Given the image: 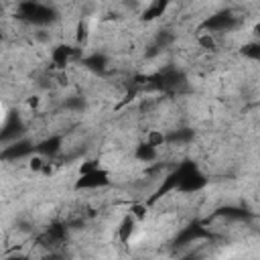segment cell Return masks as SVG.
I'll list each match as a JSON object with an SVG mask.
<instances>
[{
	"mask_svg": "<svg viewBox=\"0 0 260 260\" xmlns=\"http://www.w3.org/2000/svg\"><path fill=\"white\" fill-rule=\"evenodd\" d=\"M134 156H136V160H140V162H152V160L158 158V148H156V146H150V144H146V142H140V144L136 146V150H134Z\"/></svg>",
	"mask_w": 260,
	"mask_h": 260,
	"instance_id": "cell-4",
	"label": "cell"
},
{
	"mask_svg": "<svg viewBox=\"0 0 260 260\" xmlns=\"http://www.w3.org/2000/svg\"><path fill=\"white\" fill-rule=\"evenodd\" d=\"M165 140H167V136H165V132L162 130H148L146 132V136H144V142L146 144H150V146H162L165 144Z\"/></svg>",
	"mask_w": 260,
	"mask_h": 260,
	"instance_id": "cell-9",
	"label": "cell"
},
{
	"mask_svg": "<svg viewBox=\"0 0 260 260\" xmlns=\"http://www.w3.org/2000/svg\"><path fill=\"white\" fill-rule=\"evenodd\" d=\"M98 167H100V162H98L95 158H87V160H83V162L79 165L77 173L83 175V173H89V171H93V169H98Z\"/></svg>",
	"mask_w": 260,
	"mask_h": 260,
	"instance_id": "cell-11",
	"label": "cell"
},
{
	"mask_svg": "<svg viewBox=\"0 0 260 260\" xmlns=\"http://www.w3.org/2000/svg\"><path fill=\"white\" fill-rule=\"evenodd\" d=\"M0 41H2V30H0Z\"/></svg>",
	"mask_w": 260,
	"mask_h": 260,
	"instance_id": "cell-14",
	"label": "cell"
},
{
	"mask_svg": "<svg viewBox=\"0 0 260 260\" xmlns=\"http://www.w3.org/2000/svg\"><path fill=\"white\" fill-rule=\"evenodd\" d=\"M128 213H130L138 223H140V221H146V217H148V205H146V203H140V201L130 203Z\"/></svg>",
	"mask_w": 260,
	"mask_h": 260,
	"instance_id": "cell-7",
	"label": "cell"
},
{
	"mask_svg": "<svg viewBox=\"0 0 260 260\" xmlns=\"http://www.w3.org/2000/svg\"><path fill=\"white\" fill-rule=\"evenodd\" d=\"M71 57H73V49H71L69 45H59V47H55V49L51 51V61H53V65H57V67H65Z\"/></svg>",
	"mask_w": 260,
	"mask_h": 260,
	"instance_id": "cell-3",
	"label": "cell"
},
{
	"mask_svg": "<svg viewBox=\"0 0 260 260\" xmlns=\"http://www.w3.org/2000/svg\"><path fill=\"white\" fill-rule=\"evenodd\" d=\"M110 181H112V179H110V173H108L106 169L98 167V169H93V171H89V173L79 175L73 187H75V189H100V187L110 185Z\"/></svg>",
	"mask_w": 260,
	"mask_h": 260,
	"instance_id": "cell-1",
	"label": "cell"
},
{
	"mask_svg": "<svg viewBox=\"0 0 260 260\" xmlns=\"http://www.w3.org/2000/svg\"><path fill=\"white\" fill-rule=\"evenodd\" d=\"M167 4H169V0H154V2H150V4L144 8L142 18H144V20H154V18L162 16V12H165Z\"/></svg>",
	"mask_w": 260,
	"mask_h": 260,
	"instance_id": "cell-5",
	"label": "cell"
},
{
	"mask_svg": "<svg viewBox=\"0 0 260 260\" xmlns=\"http://www.w3.org/2000/svg\"><path fill=\"white\" fill-rule=\"evenodd\" d=\"M53 173H55V162H51V160H45V165H43V169H41V177H45V179H49V177H53Z\"/></svg>",
	"mask_w": 260,
	"mask_h": 260,
	"instance_id": "cell-12",
	"label": "cell"
},
{
	"mask_svg": "<svg viewBox=\"0 0 260 260\" xmlns=\"http://www.w3.org/2000/svg\"><path fill=\"white\" fill-rule=\"evenodd\" d=\"M136 228H138V221H136L130 213H126V215L120 219L118 230H116L118 242H120V244H130V240H132L134 234H136Z\"/></svg>",
	"mask_w": 260,
	"mask_h": 260,
	"instance_id": "cell-2",
	"label": "cell"
},
{
	"mask_svg": "<svg viewBox=\"0 0 260 260\" xmlns=\"http://www.w3.org/2000/svg\"><path fill=\"white\" fill-rule=\"evenodd\" d=\"M26 108H30V110H39V106H41V95H37V93H32V95H28L26 98Z\"/></svg>",
	"mask_w": 260,
	"mask_h": 260,
	"instance_id": "cell-13",
	"label": "cell"
},
{
	"mask_svg": "<svg viewBox=\"0 0 260 260\" xmlns=\"http://www.w3.org/2000/svg\"><path fill=\"white\" fill-rule=\"evenodd\" d=\"M87 41H89V26H87L85 20H79L75 24V43L77 45H87Z\"/></svg>",
	"mask_w": 260,
	"mask_h": 260,
	"instance_id": "cell-8",
	"label": "cell"
},
{
	"mask_svg": "<svg viewBox=\"0 0 260 260\" xmlns=\"http://www.w3.org/2000/svg\"><path fill=\"white\" fill-rule=\"evenodd\" d=\"M197 45L203 51H213V49H217V39H215L213 32L205 30V32H199L197 35Z\"/></svg>",
	"mask_w": 260,
	"mask_h": 260,
	"instance_id": "cell-6",
	"label": "cell"
},
{
	"mask_svg": "<svg viewBox=\"0 0 260 260\" xmlns=\"http://www.w3.org/2000/svg\"><path fill=\"white\" fill-rule=\"evenodd\" d=\"M0 18H2V16H0Z\"/></svg>",
	"mask_w": 260,
	"mask_h": 260,
	"instance_id": "cell-15",
	"label": "cell"
},
{
	"mask_svg": "<svg viewBox=\"0 0 260 260\" xmlns=\"http://www.w3.org/2000/svg\"><path fill=\"white\" fill-rule=\"evenodd\" d=\"M45 160H47V158H45L43 154H39V152H37V154H30V156L26 158V169H28L30 173L39 175L41 169H43V165H45Z\"/></svg>",
	"mask_w": 260,
	"mask_h": 260,
	"instance_id": "cell-10",
	"label": "cell"
}]
</instances>
